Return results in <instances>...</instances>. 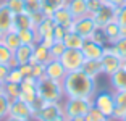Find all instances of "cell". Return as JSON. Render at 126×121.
<instances>
[{
  "mask_svg": "<svg viewBox=\"0 0 126 121\" xmlns=\"http://www.w3.org/2000/svg\"><path fill=\"white\" fill-rule=\"evenodd\" d=\"M62 82L65 99H92L97 92V79L87 76L82 70L66 73Z\"/></svg>",
  "mask_w": 126,
  "mask_h": 121,
  "instance_id": "1",
  "label": "cell"
},
{
  "mask_svg": "<svg viewBox=\"0 0 126 121\" xmlns=\"http://www.w3.org/2000/svg\"><path fill=\"white\" fill-rule=\"evenodd\" d=\"M37 97H39V100H42L45 103H50V102L60 103L65 97L63 82L50 79L47 76L37 79Z\"/></svg>",
  "mask_w": 126,
  "mask_h": 121,
  "instance_id": "2",
  "label": "cell"
},
{
  "mask_svg": "<svg viewBox=\"0 0 126 121\" xmlns=\"http://www.w3.org/2000/svg\"><path fill=\"white\" fill-rule=\"evenodd\" d=\"M92 99H66L63 103V116L66 118H84L92 108Z\"/></svg>",
  "mask_w": 126,
  "mask_h": 121,
  "instance_id": "3",
  "label": "cell"
},
{
  "mask_svg": "<svg viewBox=\"0 0 126 121\" xmlns=\"http://www.w3.org/2000/svg\"><path fill=\"white\" fill-rule=\"evenodd\" d=\"M58 60L63 63L65 70L70 73V71L81 70L82 65H84V61H86V57H84V53H82L81 48H66Z\"/></svg>",
  "mask_w": 126,
  "mask_h": 121,
  "instance_id": "4",
  "label": "cell"
},
{
  "mask_svg": "<svg viewBox=\"0 0 126 121\" xmlns=\"http://www.w3.org/2000/svg\"><path fill=\"white\" fill-rule=\"evenodd\" d=\"M100 61H102L104 74H107V76H111L123 66V58L111 48V45H105L104 57L100 58Z\"/></svg>",
  "mask_w": 126,
  "mask_h": 121,
  "instance_id": "5",
  "label": "cell"
},
{
  "mask_svg": "<svg viewBox=\"0 0 126 121\" xmlns=\"http://www.w3.org/2000/svg\"><path fill=\"white\" fill-rule=\"evenodd\" d=\"M92 103L94 106H97L108 120H111L113 116V111H115V97L113 94L107 91H100V92H95V95L92 97Z\"/></svg>",
  "mask_w": 126,
  "mask_h": 121,
  "instance_id": "6",
  "label": "cell"
},
{
  "mask_svg": "<svg viewBox=\"0 0 126 121\" xmlns=\"http://www.w3.org/2000/svg\"><path fill=\"white\" fill-rule=\"evenodd\" d=\"M58 116H63V105L62 103H55V102L45 103V102H42V105L34 111L32 120L50 121V120H55V118H58Z\"/></svg>",
  "mask_w": 126,
  "mask_h": 121,
  "instance_id": "7",
  "label": "cell"
},
{
  "mask_svg": "<svg viewBox=\"0 0 126 121\" xmlns=\"http://www.w3.org/2000/svg\"><path fill=\"white\" fill-rule=\"evenodd\" d=\"M95 29H97V24L91 15H86L82 18L74 19V23H73V31L78 32L84 39H91L94 36V32H95Z\"/></svg>",
  "mask_w": 126,
  "mask_h": 121,
  "instance_id": "8",
  "label": "cell"
},
{
  "mask_svg": "<svg viewBox=\"0 0 126 121\" xmlns=\"http://www.w3.org/2000/svg\"><path fill=\"white\" fill-rule=\"evenodd\" d=\"M10 116L19 118V120H24V121H31L34 118V108L29 105V103L23 102L21 99H16V100L11 102Z\"/></svg>",
  "mask_w": 126,
  "mask_h": 121,
  "instance_id": "9",
  "label": "cell"
},
{
  "mask_svg": "<svg viewBox=\"0 0 126 121\" xmlns=\"http://www.w3.org/2000/svg\"><path fill=\"white\" fill-rule=\"evenodd\" d=\"M91 16L94 18L97 28H104V26H107L108 23L115 21V18H116V8L111 7V5H108V3H104L99 10L95 11V13H94V15H91Z\"/></svg>",
  "mask_w": 126,
  "mask_h": 121,
  "instance_id": "10",
  "label": "cell"
},
{
  "mask_svg": "<svg viewBox=\"0 0 126 121\" xmlns=\"http://www.w3.org/2000/svg\"><path fill=\"white\" fill-rule=\"evenodd\" d=\"M81 50H82V53H84L86 60H100L104 57L105 45L97 42V40H94V39H86Z\"/></svg>",
  "mask_w": 126,
  "mask_h": 121,
  "instance_id": "11",
  "label": "cell"
},
{
  "mask_svg": "<svg viewBox=\"0 0 126 121\" xmlns=\"http://www.w3.org/2000/svg\"><path fill=\"white\" fill-rule=\"evenodd\" d=\"M68 71L65 70L63 63L58 58H52L50 61L45 65V76L55 81H63V77L66 76Z\"/></svg>",
  "mask_w": 126,
  "mask_h": 121,
  "instance_id": "12",
  "label": "cell"
},
{
  "mask_svg": "<svg viewBox=\"0 0 126 121\" xmlns=\"http://www.w3.org/2000/svg\"><path fill=\"white\" fill-rule=\"evenodd\" d=\"M52 19L55 24L58 26H63L66 29H73V23H74V16L71 15V11L66 8V5L62 8H58L57 11H53L52 15Z\"/></svg>",
  "mask_w": 126,
  "mask_h": 121,
  "instance_id": "13",
  "label": "cell"
},
{
  "mask_svg": "<svg viewBox=\"0 0 126 121\" xmlns=\"http://www.w3.org/2000/svg\"><path fill=\"white\" fill-rule=\"evenodd\" d=\"M13 19L15 15L11 13V10L5 5V2H0V34L3 36L5 32L13 29Z\"/></svg>",
  "mask_w": 126,
  "mask_h": 121,
  "instance_id": "14",
  "label": "cell"
},
{
  "mask_svg": "<svg viewBox=\"0 0 126 121\" xmlns=\"http://www.w3.org/2000/svg\"><path fill=\"white\" fill-rule=\"evenodd\" d=\"M113 97H115V111L111 121H121L126 115V91H115Z\"/></svg>",
  "mask_w": 126,
  "mask_h": 121,
  "instance_id": "15",
  "label": "cell"
},
{
  "mask_svg": "<svg viewBox=\"0 0 126 121\" xmlns=\"http://www.w3.org/2000/svg\"><path fill=\"white\" fill-rule=\"evenodd\" d=\"M66 8L71 11V15L74 16V19L89 15L87 0H66Z\"/></svg>",
  "mask_w": 126,
  "mask_h": 121,
  "instance_id": "16",
  "label": "cell"
},
{
  "mask_svg": "<svg viewBox=\"0 0 126 121\" xmlns=\"http://www.w3.org/2000/svg\"><path fill=\"white\" fill-rule=\"evenodd\" d=\"M53 28H55V23H53L52 16H45L41 23H37L36 32L39 36V40L45 39V37H53Z\"/></svg>",
  "mask_w": 126,
  "mask_h": 121,
  "instance_id": "17",
  "label": "cell"
},
{
  "mask_svg": "<svg viewBox=\"0 0 126 121\" xmlns=\"http://www.w3.org/2000/svg\"><path fill=\"white\" fill-rule=\"evenodd\" d=\"M32 53H34V45L21 44L15 52H13V57H15V60L18 61V66H19V65L31 63V60H32Z\"/></svg>",
  "mask_w": 126,
  "mask_h": 121,
  "instance_id": "18",
  "label": "cell"
},
{
  "mask_svg": "<svg viewBox=\"0 0 126 121\" xmlns=\"http://www.w3.org/2000/svg\"><path fill=\"white\" fill-rule=\"evenodd\" d=\"M50 60H52V55H50V48H47L45 45H42V44H36V45H34V53H32L31 65H34V63L47 65Z\"/></svg>",
  "mask_w": 126,
  "mask_h": 121,
  "instance_id": "19",
  "label": "cell"
},
{
  "mask_svg": "<svg viewBox=\"0 0 126 121\" xmlns=\"http://www.w3.org/2000/svg\"><path fill=\"white\" fill-rule=\"evenodd\" d=\"M102 29H104V34H105V37H107V44L108 45L115 44L116 40L121 37V26H120L116 21L108 23V24L104 26Z\"/></svg>",
  "mask_w": 126,
  "mask_h": 121,
  "instance_id": "20",
  "label": "cell"
},
{
  "mask_svg": "<svg viewBox=\"0 0 126 121\" xmlns=\"http://www.w3.org/2000/svg\"><path fill=\"white\" fill-rule=\"evenodd\" d=\"M81 70L87 76L94 77V79H97L100 74H104V68H102V61L100 60H86Z\"/></svg>",
  "mask_w": 126,
  "mask_h": 121,
  "instance_id": "21",
  "label": "cell"
},
{
  "mask_svg": "<svg viewBox=\"0 0 126 121\" xmlns=\"http://www.w3.org/2000/svg\"><path fill=\"white\" fill-rule=\"evenodd\" d=\"M110 77V84L115 91H126V68L121 66L116 73H113Z\"/></svg>",
  "mask_w": 126,
  "mask_h": 121,
  "instance_id": "22",
  "label": "cell"
},
{
  "mask_svg": "<svg viewBox=\"0 0 126 121\" xmlns=\"http://www.w3.org/2000/svg\"><path fill=\"white\" fill-rule=\"evenodd\" d=\"M84 40H86L84 37H81L78 32H74L73 29H70L66 32V36H65V39H63V44H65L66 48H82Z\"/></svg>",
  "mask_w": 126,
  "mask_h": 121,
  "instance_id": "23",
  "label": "cell"
},
{
  "mask_svg": "<svg viewBox=\"0 0 126 121\" xmlns=\"http://www.w3.org/2000/svg\"><path fill=\"white\" fill-rule=\"evenodd\" d=\"M24 28H36V24H34L32 16L23 11V13H19V15H15V19H13V29L19 31V29H24Z\"/></svg>",
  "mask_w": 126,
  "mask_h": 121,
  "instance_id": "24",
  "label": "cell"
},
{
  "mask_svg": "<svg viewBox=\"0 0 126 121\" xmlns=\"http://www.w3.org/2000/svg\"><path fill=\"white\" fill-rule=\"evenodd\" d=\"M18 36L21 39V44L26 45H36L39 44V36L36 32V28H24L18 31Z\"/></svg>",
  "mask_w": 126,
  "mask_h": 121,
  "instance_id": "25",
  "label": "cell"
},
{
  "mask_svg": "<svg viewBox=\"0 0 126 121\" xmlns=\"http://www.w3.org/2000/svg\"><path fill=\"white\" fill-rule=\"evenodd\" d=\"M2 44L7 45L11 52H15L16 48L21 45V39H19V36H18V31L11 29V31H8V32H5L3 36H2Z\"/></svg>",
  "mask_w": 126,
  "mask_h": 121,
  "instance_id": "26",
  "label": "cell"
},
{
  "mask_svg": "<svg viewBox=\"0 0 126 121\" xmlns=\"http://www.w3.org/2000/svg\"><path fill=\"white\" fill-rule=\"evenodd\" d=\"M42 3V13L45 16H52L53 11L66 5V0H41Z\"/></svg>",
  "mask_w": 126,
  "mask_h": 121,
  "instance_id": "27",
  "label": "cell"
},
{
  "mask_svg": "<svg viewBox=\"0 0 126 121\" xmlns=\"http://www.w3.org/2000/svg\"><path fill=\"white\" fill-rule=\"evenodd\" d=\"M2 91L7 94L11 99V102L16 99H19V94H21V84H15V82H3V87Z\"/></svg>",
  "mask_w": 126,
  "mask_h": 121,
  "instance_id": "28",
  "label": "cell"
},
{
  "mask_svg": "<svg viewBox=\"0 0 126 121\" xmlns=\"http://www.w3.org/2000/svg\"><path fill=\"white\" fill-rule=\"evenodd\" d=\"M10 106H11V99L2 91L0 92V121H3L10 115Z\"/></svg>",
  "mask_w": 126,
  "mask_h": 121,
  "instance_id": "29",
  "label": "cell"
},
{
  "mask_svg": "<svg viewBox=\"0 0 126 121\" xmlns=\"http://www.w3.org/2000/svg\"><path fill=\"white\" fill-rule=\"evenodd\" d=\"M42 11L41 0H24V13L28 15H37Z\"/></svg>",
  "mask_w": 126,
  "mask_h": 121,
  "instance_id": "30",
  "label": "cell"
},
{
  "mask_svg": "<svg viewBox=\"0 0 126 121\" xmlns=\"http://www.w3.org/2000/svg\"><path fill=\"white\" fill-rule=\"evenodd\" d=\"M107 120H108V118L105 116L97 106H94V105H92V108L89 110V113L84 116V121H107Z\"/></svg>",
  "mask_w": 126,
  "mask_h": 121,
  "instance_id": "31",
  "label": "cell"
},
{
  "mask_svg": "<svg viewBox=\"0 0 126 121\" xmlns=\"http://www.w3.org/2000/svg\"><path fill=\"white\" fill-rule=\"evenodd\" d=\"M5 5L11 10L13 15H19L24 11V0H3Z\"/></svg>",
  "mask_w": 126,
  "mask_h": 121,
  "instance_id": "32",
  "label": "cell"
},
{
  "mask_svg": "<svg viewBox=\"0 0 126 121\" xmlns=\"http://www.w3.org/2000/svg\"><path fill=\"white\" fill-rule=\"evenodd\" d=\"M65 50H66V47L63 44V40H55V42L50 45V55H52V58H60Z\"/></svg>",
  "mask_w": 126,
  "mask_h": 121,
  "instance_id": "33",
  "label": "cell"
},
{
  "mask_svg": "<svg viewBox=\"0 0 126 121\" xmlns=\"http://www.w3.org/2000/svg\"><path fill=\"white\" fill-rule=\"evenodd\" d=\"M111 48H113L121 58H126V36L120 37L115 44H111Z\"/></svg>",
  "mask_w": 126,
  "mask_h": 121,
  "instance_id": "34",
  "label": "cell"
},
{
  "mask_svg": "<svg viewBox=\"0 0 126 121\" xmlns=\"http://www.w3.org/2000/svg\"><path fill=\"white\" fill-rule=\"evenodd\" d=\"M24 79V76L21 74V71H19V68L16 66V68H11L10 73H8V77L5 82H15V84H21V81Z\"/></svg>",
  "mask_w": 126,
  "mask_h": 121,
  "instance_id": "35",
  "label": "cell"
},
{
  "mask_svg": "<svg viewBox=\"0 0 126 121\" xmlns=\"http://www.w3.org/2000/svg\"><path fill=\"white\" fill-rule=\"evenodd\" d=\"M11 58H13V52H11L7 45H3L2 42H0V63L8 65Z\"/></svg>",
  "mask_w": 126,
  "mask_h": 121,
  "instance_id": "36",
  "label": "cell"
},
{
  "mask_svg": "<svg viewBox=\"0 0 126 121\" xmlns=\"http://www.w3.org/2000/svg\"><path fill=\"white\" fill-rule=\"evenodd\" d=\"M115 21L118 23L121 28H126V3H123L121 7L116 8V18Z\"/></svg>",
  "mask_w": 126,
  "mask_h": 121,
  "instance_id": "37",
  "label": "cell"
},
{
  "mask_svg": "<svg viewBox=\"0 0 126 121\" xmlns=\"http://www.w3.org/2000/svg\"><path fill=\"white\" fill-rule=\"evenodd\" d=\"M44 76H45V65L34 63V65H32V77L41 79V77H44Z\"/></svg>",
  "mask_w": 126,
  "mask_h": 121,
  "instance_id": "38",
  "label": "cell"
},
{
  "mask_svg": "<svg viewBox=\"0 0 126 121\" xmlns=\"http://www.w3.org/2000/svg\"><path fill=\"white\" fill-rule=\"evenodd\" d=\"M68 31H70V29L63 28V26L55 24V28H53V39H55V40H63V39H65V36H66Z\"/></svg>",
  "mask_w": 126,
  "mask_h": 121,
  "instance_id": "39",
  "label": "cell"
},
{
  "mask_svg": "<svg viewBox=\"0 0 126 121\" xmlns=\"http://www.w3.org/2000/svg\"><path fill=\"white\" fill-rule=\"evenodd\" d=\"M104 3H105L104 0H87V10H89V15H94Z\"/></svg>",
  "mask_w": 126,
  "mask_h": 121,
  "instance_id": "40",
  "label": "cell"
},
{
  "mask_svg": "<svg viewBox=\"0 0 126 121\" xmlns=\"http://www.w3.org/2000/svg\"><path fill=\"white\" fill-rule=\"evenodd\" d=\"M10 70H11V68H10L8 65H3V63H0V82H2V84H3L5 81H7Z\"/></svg>",
  "mask_w": 126,
  "mask_h": 121,
  "instance_id": "41",
  "label": "cell"
},
{
  "mask_svg": "<svg viewBox=\"0 0 126 121\" xmlns=\"http://www.w3.org/2000/svg\"><path fill=\"white\" fill-rule=\"evenodd\" d=\"M18 68H19V71H21V74H23L24 77L32 76V65H31V63H26V65H19Z\"/></svg>",
  "mask_w": 126,
  "mask_h": 121,
  "instance_id": "42",
  "label": "cell"
},
{
  "mask_svg": "<svg viewBox=\"0 0 126 121\" xmlns=\"http://www.w3.org/2000/svg\"><path fill=\"white\" fill-rule=\"evenodd\" d=\"M105 3H108V5H111V7H115V8H118V7H121L123 3H126V0H104Z\"/></svg>",
  "mask_w": 126,
  "mask_h": 121,
  "instance_id": "43",
  "label": "cell"
},
{
  "mask_svg": "<svg viewBox=\"0 0 126 121\" xmlns=\"http://www.w3.org/2000/svg\"><path fill=\"white\" fill-rule=\"evenodd\" d=\"M3 121H24V120H19V118H15V116H10V115H8Z\"/></svg>",
  "mask_w": 126,
  "mask_h": 121,
  "instance_id": "44",
  "label": "cell"
},
{
  "mask_svg": "<svg viewBox=\"0 0 126 121\" xmlns=\"http://www.w3.org/2000/svg\"><path fill=\"white\" fill-rule=\"evenodd\" d=\"M66 121H84V118H68Z\"/></svg>",
  "mask_w": 126,
  "mask_h": 121,
  "instance_id": "45",
  "label": "cell"
},
{
  "mask_svg": "<svg viewBox=\"0 0 126 121\" xmlns=\"http://www.w3.org/2000/svg\"><path fill=\"white\" fill-rule=\"evenodd\" d=\"M50 121H66V118H65V116H58V118H55V120H50Z\"/></svg>",
  "mask_w": 126,
  "mask_h": 121,
  "instance_id": "46",
  "label": "cell"
},
{
  "mask_svg": "<svg viewBox=\"0 0 126 121\" xmlns=\"http://www.w3.org/2000/svg\"><path fill=\"white\" fill-rule=\"evenodd\" d=\"M2 87H3V84H2V82H0V92H2Z\"/></svg>",
  "mask_w": 126,
  "mask_h": 121,
  "instance_id": "47",
  "label": "cell"
},
{
  "mask_svg": "<svg viewBox=\"0 0 126 121\" xmlns=\"http://www.w3.org/2000/svg\"><path fill=\"white\" fill-rule=\"evenodd\" d=\"M121 121H126V115H125V116H123V120Z\"/></svg>",
  "mask_w": 126,
  "mask_h": 121,
  "instance_id": "48",
  "label": "cell"
},
{
  "mask_svg": "<svg viewBox=\"0 0 126 121\" xmlns=\"http://www.w3.org/2000/svg\"><path fill=\"white\" fill-rule=\"evenodd\" d=\"M0 42H2V34H0Z\"/></svg>",
  "mask_w": 126,
  "mask_h": 121,
  "instance_id": "49",
  "label": "cell"
},
{
  "mask_svg": "<svg viewBox=\"0 0 126 121\" xmlns=\"http://www.w3.org/2000/svg\"><path fill=\"white\" fill-rule=\"evenodd\" d=\"M107 121H111V120H107Z\"/></svg>",
  "mask_w": 126,
  "mask_h": 121,
  "instance_id": "50",
  "label": "cell"
}]
</instances>
